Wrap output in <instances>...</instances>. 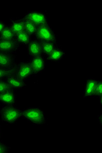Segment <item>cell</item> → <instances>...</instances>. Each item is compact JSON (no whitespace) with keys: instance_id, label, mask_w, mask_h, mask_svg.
<instances>
[{"instance_id":"23","label":"cell","mask_w":102,"mask_h":153,"mask_svg":"<svg viewBox=\"0 0 102 153\" xmlns=\"http://www.w3.org/2000/svg\"><path fill=\"white\" fill-rule=\"evenodd\" d=\"M6 25L7 24H6L5 22L0 20V33L4 29V27H5Z\"/></svg>"},{"instance_id":"24","label":"cell","mask_w":102,"mask_h":153,"mask_svg":"<svg viewBox=\"0 0 102 153\" xmlns=\"http://www.w3.org/2000/svg\"><path fill=\"white\" fill-rule=\"evenodd\" d=\"M97 120H98V122L100 123V124L101 125V126H102V114L97 117Z\"/></svg>"},{"instance_id":"13","label":"cell","mask_w":102,"mask_h":153,"mask_svg":"<svg viewBox=\"0 0 102 153\" xmlns=\"http://www.w3.org/2000/svg\"><path fill=\"white\" fill-rule=\"evenodd\" d=\"M5 80L12 88L16 90L17 89L23 88L26 86L25 81L20 79L15 75L7 76Z\"/></svg>"},{"instance_id":"11","label":"cell","mask_w":102,"mask_h":153,"mask_svg":"<svg viewBox=\"0 0 102 153\" xmlns=\"http://www.w3.org/2000/svg\"><path fill=\"white\" fill-rule=\"evenodd\" d=\"M97 82L98 80L93 77H89L86 79L84 86V98H91V96L96 88Z\"/></svg>"},{"instance_id":"21","label":"cell","mask_w":102,"mask_h":153,"mask_svg":"<svg viewBox=\"0 0 102 153\" xmlns=\"http://www.w3.org/2000/svg\"><path fill=\"white\" fill-rule=\"evenodd\" d=\"M11 89H13V88L9 85L5 80H0V93Z\"/></svg>"},{"instance_id":"2","label":"cell","mask_w":102,"mask_h":153,"mask_svg":"<svg viewBox=\"0 0 102 153\" xmlns=\"http://www.w3.org/2000/svg\"><path fill=\"white\" fill-rule=\"evenodd\" d=\"M0 117L4 123L13 124L21 118V110L15 105H4L0 109Z\"/></svg>"},{"instance_id":"1","label":"cell","mask_w":102,"mask_h":153,"mask_svg":"<svg viewBox=\"0 0 102 153\" xmlns=\"http://www.w3.org/2000/svg\"><path fill=\"white\" fill-rule=\"evenodd\" d=\"M21 118L34 125H42L46 122L43 109L37 107H31L21 110Z\"/></svg>"},{"instance_id":"19","label":"cell","mask_w":102,"mask_h":153,"mask_svg":"<svg viewBox=\"0 0 102 153\" xmlns=\"http://www.w3.org/2000/svg\"><path fill=\"white\" fill-rule=\"evenodd\" d=\"M16 65L10 68H0V80H5L7 76L15 75Z\"/></svg>"},{"instance_id":"25","label":"cell","mask_w":102,"mask_h":153,"mask_svg":"<svg viewBox=\"0 0 102 153\" xmlns=\"http://www.w3.org/2000/svg\"><path fill=\"white\" fill-rule=\"evenodd\" d=\"M1 126L0 125V138H1Z\"/></svg>"},{"instance_id":"9","label":"cell","mask_w":102,"mask_h":153,"mask_svg":"<svg viewBox=\"0 0 102 153\" xmlns=\"http://www.w3.org/2000/svg\"><path fill=\"white\" fill-rule=\"evenodd\" d=\"M28 55L30 57L42 55L41 45L40 42L33 38L26 47Z\"/></svg>"},{"instance_id":"3","label":"cell","mask_w":102,"mask_h":153,"mask_svg":"<svg viewBox=\"0 0 102 153\" xmlns=\"http://www.w3.org/2000/svg\"><path fill=\"white\" fill-rule=\"evenodd\" d=\"M34 38L40 42H57V36L50 24L37 26L36 32Z\"/></svg>"},{"instance_id":"15","label":"cell","mask_w":102,"mask_h":153,"mask_svg":"<svg viewBox=\"0 0 102 153\" xmlns=\"http://www.w3.org/2000/svg\"><path fill=\"white\" fill-rule=\"evenodd\" d=\"M33 38L25 31H21L16 34L15 39L16 41L20 45H24L25 47L28 46Z\"/></svg>"},{"instance_id":"18","label":"cell","mask_w":102,"mask_h":153,"mask_svg":"<svg viewBox=\"0 0 102 153\" xmlns=\"http://www.w3.org/2000/svg\"><path fill=\"white\" fill-rule=\"evenodd\" d=\"M23 18L24 19V30L32 38H33L36 32V25L28 19Z\"/></svg>"},{"instance_id":"7","label":"cell","mask_w":102,"mask_h":153,"mask_svg":"<svg viewBox=\"0 0 102 153\" xmlns=\"http://www.w3.org/2000/svg\"><path fill=\"white\" fill-rule=\"evenodd\" d=\"M20 44L16 39H0V51L11 54L16 53L20 48Z\"/></svg>"},{"instance_id":"4","label":"cell","mask_w":102,"mask_h":153,"mask_svg":"<svg viewBox=\"0 0 102 153\" xmlns=\"http://www.w3.org/2000/svg\"><path fill=\"white\" fill-rule=\"evenodd\" d=\"M15 75L25 81L28 78L33 76L30 61H21L16 63Z\"/></svg>"},{"instance_id":"22","label":"cell","mask_w":102,"mask_h":153,"mask_svg":"<svg viewBox=\"0 0 102 153\" xmlns=\"http://www.w3.org/2000/svg\"><path fill=\"white\" fill-rule=\"evenodd\" d=\"M11 147L0 141V153H8L10 152Z\"/></svg>"},{"instance_id":"10","label":"cell","mask_w":102,"mask_h":153,"mask_svg":"<svg viewBox=\"0 0 102 153\" xmlns=\"http://www.w3.org/2000/svg\"><path fill=\"white\" fill-rule=\"evenodd\" d=\"M16 90L11 89L0 93V103L6 105H15L16 102Z\"/></svg>"},{"instance_id":"8","label":"cell","mask_w":102,"mask_h":153,"mask_svg":"<svg viewBox=\"0 0 102 153\" xmlns=\"http://www.w3.org/2000/svg\"><path fill=\"white\" fill-rule=\"evenodd\" d=\"M14 54L0 51V68H10L16 65Z\"/></svg>"},{"instance_id":"14","label":"cell","mask_w":102,"mask_h":153,"mask_svg":"<svg viewBox=\"0 0 102 153\" xmlns=\"http://www.w3.org/2000/svg\"><path fill=\"white\" fill-rule=\"evenodd\" d=\"M15 34L24 30V19L23 18L14 19L11 18L8 25Z\"/></svg>"},{"instance_id":"20","label":"cell","mask_w":102,"mask_h":153,"mask_svg":"<svg viewBox=\"0 0 102 153\" xmlns=\"http://www.w3.org/2000/svg\"><path fill=\"white\" fill-rule=\"evenodd\" d=\"M95 97L98 99L99 102L102 105V82L101 81H98L96 88L92 94L91 98Z\"/></svg>"},{"instance_id":"12","label":"cell","mask_w":102,"mask_h":153,"mask_svg":"<svg viewBox=\"0 0 102 153\" xmlns=\"http://www.w3.org/2000/svg\"><path fill=\"white\" fill-rule=\"evenodd\" d=\"M66 56V52L61 47L57 46L46 58L47 61L58 62L61 61Z\"/></svg>"},{"instance_id":"6","label":"cell","mask_w":102,"mask_h":153,"mask_svg":"<svg viewBox=\"0 0 102 153\" xmlns=\"http://www.w3.org/2000/svg\"><path fill=\"white\" fill-rule=\"evenodd\" d=\"M32 67L33 76L41 73L46 67L47 59L43 55L30 57L29 60Z\"/></svg>"},{"instance_id":"16","label":"cell","mask_w":102,"mask_h":153,"mask_svg":"<svg viewBox=\"0 0 102 153\" xmlns=\"http://www.w3.org/2000/svg\"><path fill=\"white\" fill-rule=\"evenodd\" d=\"M42 55L47 58L54 49L57 46V43L51 42H40Z\"/></svg>"},{"instance_id":"17","label":"cell","mask_w":102,"mask_h":153,"mask_svg":"<svg viewBox=\"0 0 102 153\" xmlns=\"http://www.w3.org/2000/svg\"><path fill=\"white\" fill-rule=\"evenodd\" d=\"M16 34L8 25H6L4 29L0 33V39L13 40L15 39Z\"/></svg>"},{"instance_id":"5","label":"cell","mask_w":102,"mask_h":153,"mask_svg":"<svg viewBox=\"0 0 102 153\" xmlns=\"http://www.w3.org/2000/svg\"><path fill=\"white\" fill-rule=\"evenodd\" d=\"M24 17L28 19L37 26L49 24L48 19L45 12L40 11H28Z\"/></svg>"}]
</instances>
